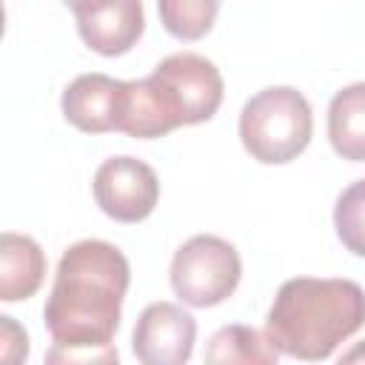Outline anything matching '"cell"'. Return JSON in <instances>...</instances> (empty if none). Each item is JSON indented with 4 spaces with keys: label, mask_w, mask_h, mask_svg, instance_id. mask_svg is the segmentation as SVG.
Listing matches in <instances>:
<instances>
[{
    "label": "cell",
    "mask_w": 365,
    "mask_h": 365,
    "mask_svg": "<svg viewBox=\"0 0 365 365\" xmlns=\"http://www.w3.org/2000/svg\"><path fill=\"white\" fill-rule=\"evenodd\" d=\"M197 339V319L174 302H151L143 308L131 351L143 365H182L191 359Z\"/></svg>",
    "instance_id": "52a82bcc"
},
{
    "label": "cell",
    "mask_w": 365,
    "mask_h": 365,
    "mask_svg": "<svg viewBox=\"0 0 365 365\" xmlns=\"http://www.w3.org/2000/svg\"><path fill=\"white\" fill-rule=\"evenodd\" d=\"M356 359H365V342H362V345H356L354 351H348V354H342V356H339V362H356Z\"/></svg>",
    "instance_id": "e0dca14e"
},
{
    "label": "cell",
    "mask_w": 365,
    "mask_h": 365,
    "mask_svg": "<svg viewBox=\"0 0 365 365\" xmlns=\"http://www.w3.org/2000/svg\"><path fill=\"white\" fill-rule=\"evenodd\" d=\"M0 342H3L0 356L6 362H23L29 356V336H26V331L11 317H6V314L0 317Z\"/></svg>",
    "instance_id": "9a60e30c"
},
{
    "label": "cell",
    "mask_w": 365,
    "mask_h": 365,
    "mask_svg": "<svg viewBox=\"0 0 365 365\" xmlns=\"http://www.w3.org/2000/svg\"><path fill=\"white\" fill-rule=\"evenodd\" d=\"M365 325V288L354 279L294 277L279 285L268 317L265 336L294 359H328L348 336Z\"/></svg>",
    "instance_id": "7a4b0ae2"
},
{
    "label": "cell",
    "mask_w": 365,
    "mask_h": 365,
    "mask_svg": "<svg viewBox=\"0 0 365 365\" xmlns=\"http://www.w3.org/2000/svg\"><path fill=\"white\" fill-rule=\"evenodd\" d=\"M63 3H66V6H68V9H71V6H74V3H77V0H63Z\"/></svg>",
    "instance_id": "ac0fdd59"
},
{
    "label": "cell",
    "mask_w": 365,
    "mask_h": 365,
    "mask_svg": "<svg viewBox=\"0 0 365 365\" xmlns=\"http://www.w3.org/2000/svg\"><path fill=\"white\" fill-rule=\"evenodd\" d=\"M128 259L106 240H80L63 251L43 308L54 345L108 348L128 291Z\"/></svg>",
    "instance_id": "6da1fadb"
},
{
    "label": "cell",
    "mask_w": 365,
    "mask_h": 365,
    "mask_svg": "<svg viewBox=\"0 0 365 365\" xmlns=\"http://www.w3.org/2000/svg\"><path fill=\"white\" fill-rule=\"evenodd\" d=\"M163 29L177 40H200L214 29L220 0H157Z\"/></svg>",
    "instance_id": "4fadbf2b"
},
{
    "label": "cell",
    "mask_w": 365,
    "mask_h": 365,
    "mask_svg": "<svg viewBox=\"0 0 365 365\" xmlns=\"http://www.w3.org/2000/svg\"><path fill=\"white\" fill-rule=\"evenodd\" d=\"M277 359L279 351L271 345L265 334H259L251 325H225L214 331L205 345L208 365H274Z\"/></svg>",
    "instance_id": "7c38bea8"
},
{
    "label": "cell",
    "mask_w": 365,
    "mask_h": 365,
    "mask_svg": "<svg viewBox=\"0 0 365 365\" xmlns=\"http://www.w3.org/2000/svg\"><path fill=\"white\" fill-rule=\"evenodd\" d=\"M46 277V254L37 240L14 231L0 237V299L20 302L37 294Z\"/></svg>",
    "instance_id": "30bf717a"
},
{
    "label": "cell",
    "mask_w": 365,
    "mask_h": 365,
    "mask_svg": "<svg viewBox=\"0 0 365 365\" xmlns=\"http://www.w3.org/2000/svg\"><path fill=\"white\" fill-rule=\"evenodd\" d=\"M125 103H128V80H114L100 71L74 77L60 100L63 117L86 134L120 131Z\"/></svg>",
    "instance_id": "9c48e42d"
},
{
    "label": "cell",
    "mask_w": 365,
    "mask_h": 365,
    "mask_svg": "<svg viewBox=\"0 0 365 365\" xmlns=\"http://www.w3.org/2000/svg\"><path fill=\"white\" fill-rule=\"evenodd\" d=\"M91 191L106 217L117 222H140L160 200V180L154 168L137 157H111L94 171Z\"/></svg>",
    "instance_id": "8992f818"
},
{
    "label": "cell",
    "mask_w": 365,
    "mask_h": 365,
    "mask_svg": "<svg viewBox=\"0 0 365 365\" xmlns=\"http://www.w3.org/2000/svg\"><path fill=\"white\" fill-rule=\"evenodd\" d=\"M168 120L174 128L197 125L217 114L222 103V74L220 68L194 51L168 54L151 74H148Z\"/></svg>",
    "instance_id": "5b68a950"
},
{
    "label": "cell",
    "mask_w": 365,
    "mask_h": 365,
    "mask_svg": "<svg viewBox=\"0 0 365 365\" xmlns=\"http://www.w3.org/2000/svg\"><path fill=\"white\" fill-rule=\"evenodd\" d=\"M71 11L83 43L103 57L131 51L145 31L143 0H77Z\"/></svg>",
    "instance_id": "ba28073f"
},
{
    "label": "cell",
    "mask_w": 365,
    "mask_h": 365,
    "mask_svg": "<svg viewBox=\"0 0 365 365\" xmlns=\"http://www.w3.org/2000/svg\"><path fill=\"white\" fill-rule=\"evenodd\" d=\"M168 277L174 294L185 305L211 308L225 302L237 291L242 259L228 240L217 234H197L177 248Z\"/></svg>",
    "instance_id": "277c9868"
},
{
    "label": "cell",
    "mask_w": 365,
    "mask_h": 365,
    "mask_svg": "<svg viewBox=\"0 0 365 365\" xmlns=\"http://www.w3.org/2000/svg\"><path fill=\"white\" fill-rule=\"evenodd\" d=\"M314 134L311 106L291 86H268L257 91L240 111L242 148L262 165H285L297 160Z\"/></svg>",
    "instance_id": "3957f363"
},
{
    "label": "cell",
    "mask_w": 365,
    "mask_h": 365,
    "mask_svg": "<svg viewBox=\"0 0 365 365\" xmlns=\"http://www.w3.org/2000/svg\"><path fill=\"white\" fill-rule=\"evenodd\" d=\"M331 148L351 163H365V83H351L328 106Z\"/></svg>",
    "instance_id": "8fae6325"
},
{
    "label": "cell",
    "mask_w": 365,
    "mask_h": 365,
    "mask_svg": "<svg viewBox=\"0 0 365 365\" xmlns=\"http://www.w3.org/2000/svg\"><path fill=\"white\" fill-rule=\"evenodd\" d=\"M48 362H117V348H63L54 345L46 354Z\"/></svg>",
    "instance_id": "2e32d148"
},
{
    "label": "cell",
    "mask_w": 365,
    "mask_h": 365,
    "mask_svg": "<svg viewBox=\"0 0 365 365\" xmlns=\"http://www.w3.org/2000/svg\"><path fill=\"white\" fill-rule=\"evenodd\" d=\"M334 228L339 242L365 259V180L351 182L334 205Z\"/></svg>",
    "instance_id": "5bb4252c"
}]
</instances>
